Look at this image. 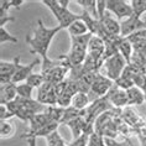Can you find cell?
Here are the masks:
<instances>
[{
	"mask_svg": "<svg viewBox=\"0 0 146 146\" xmlns=\"http://www.w3.org/2000/svg\"><path fill=\"white\" fill-rule=\"evenodd\" d=\"M61 30H62V27L58 26V25L56 27H46L43 25L42 20L40 19L37 20V27L34 31V35L26 36V42L31 47V53H37L42 60V68H41L42 74L51 71L60 62V61L50 60L48 56H47V52H48V48L51 46V42H52L53 37Z\"/></svg>",
	"mask_w": 146,
	"mask_h": 146,
	"instance_id": "obj_1",
	"label": "cell"
},
{
	"mask_svg": "<svg viewBox=\"0 0 146 146\" xmlns=\"http://www.w3.org/2000/svg\"><path fill=\"white\" fill-rule=\"evenodd\" d=\"M42 3L43 5H46L52 11L53 16L56 17L58 23V26H61L62 30L63 29H68L71 24L81 19V15H76V14L69 11L68 8L61 6L58 0H42Z\"/></svg>",
	"mask_w": 146,
	"mask_h": 146,
	"instance_id": "obj_2",
	"label": "cell"
},
{
	"mask_svg": "<svg viewBox=\"0 0 146 146\" xmlns=\"http://www.w3.org/2000/svg\"><path fill=\"white\" fill-rule=\"evenodd\" d=\"M126 64L127 62L125 61V58L120 53H116L103 62V64L99 69V73L108 77L109 79H111L113 82H115L123 74V71L125 69Z\"/></svg>",
	"mask_w": 146,
	"mask_h": 146,
	"instance_id": "obj_3",
	"label": "cell"
},
{
	"mask_svg": "<svg viewBox=\"0 0 146 146\" xmlns=\"http://www.w3.org/2000/svg\"><path fill=\"white\" fill-rule=\"evenodd\" d=\"M107 10L116 17V20H125L134 15L131 3L124 0H107Z\"/></svg>",
	"mask_w": 146,
	"mask_h": 146,
	"instance_id": "obj_4",
	"label": "cell"
},
{
	"mask_svg": "<svg viewBox=\"0 0 146 146\" xmlns=\"http://www.w3.org/2000/svg\"><path fill=\"white\" fill-rule=\"evenodd\" d=\"M114 86V82L111 79H109L108 77L103 76L102 73L98 72L96 76V79H94L92 87H90V92L89 96L93 94L96 97V99L98 98H103L108 94V92L111 89V87Z\"/></svg>",
	"mask_w": 146,
	"mask_h": 146,
	"instance_id": "obj_5",
	"label": "cell"
},
{
	"mask_svg": "<svg viewBox=\"0 0 146 146\" xmlns=\"http://www.w3.org/2000/svg\"><path fill=\"white\" fill-rule=\"evenodd\" d=\"M146 29V20L134 14L133 16L121 21V37H129L137 31Z\"/></svg>",
	"mask_w": 146,
	"mask_h": 146,
	"instance_id": "obj_6",
	"label": "cell"
},
{
	"mask_svg": "<svg viewBox=\"0 0 146 146\" xmlns=\"http://www.w3.org/2000/svg\"><path fill=\"white\" fill-rule=\"evenodd\" d=\"M15 58H16V72H15L14 78H13V83L20 84V83H24L32 73H34V68L36 67V64L38 63V61L35 60L29 64H21L20 63V56H16Z\"/></svg>",
	"mask_w": 146,
	"mask_h": 146,
	"instance_id": "obj_7",
	"label": "cell"
},
{
	"mask_svg": "<svg viewBox=\"0 0 146 146\" xmlns=\"http://www.w3.org/2000/svg\"><path fill=\"white\" fill-rule=\"evenodd\" d=\"M105 97L108 98V100L110 102V104L113 107L116 109H124L126 105H129L126 90L120 89L119 87H116L115 84L111 87V89L109 90Z\"/></svg>",
	"mask_w": 146,
	"mask_h": 146,
	"instance_id": "obj_8",
	"label": "cell"
},
{
	"mask_svg": "<svg viewBox=\"0 0 146 146\" xmlns=\"http://www.w3.org/2000/svg\"><path fill=\"white\" fill-rule=\"evenodd\" d=\"M16 72V58L13 62L1 61L0 62V82L1 84H8L13 82V78Z\"/></svg>",
	"mask_w": 146,
	"mask_h": 146,
	"instance_id": "obj_9",
	"label": "cell"
},
{
	"mask_svg": "<svg viewBox=\"0 0 146 146\" xmlns=\"http://www.w3.org/2000/svg\"><path fill=\"white\" fill-rule=\"evenodd\" d=\"M121 116H123V121H125L127 125L131 127L140 130L141 127H144L146 125V120H144L141 116H139L134 110H131L130 108L123 109L121 110Z\"/></svg>",
	"mask_w": 146,
	"mask_h": 146,
	"instance_id": "obj_10",
	"label": "cell"
},
{
	"mask_svg": "<svg viewBox=\"0 0 146 146\" xmlns=\"http://www.w3.org/2000/svg\"><path fill=\"white\" fill-rule=\"evenodd\" d=\"M17 98V87L15 83H8L1 84L0 87V103L1 105H6L10 102L15 100Z\"/></svg>",
	"mask_w": 146,
	"mask_h": 146,
	"instance_id": "obj_11",
	"label": "cell"
},
{
	"mask_svg": "<svg viewBox=\"0 0 146 146\" xmlns=\"http://www.w3.org/2000/svg\"><path fill=\"white\" fill-rule=\"evenodd\" d=\"M100 23L103 24V26L105 27L110 35H114V36H121V23L119 20L114 19L111 16L110 13H108L104 15V17L100 20Z\"/></svg>",
	"mask_w": 146,
	"mask_h": 146,
	"instance_id": "obj_12",
	"label": "cell"
},
{
	"mask_svg": "<svg viewBox=\"0 0 146 146\" xmlns=\"http://www.w3.org/2000/svg\"><path fill=\"white\" fill-rule=\"evenodd\" d=\"M48 123H51V120H50V118L47 116V114L45 111L35 114L31 118L30 121H29V124H30V130H29L27 134L30 135V134L36 133V131H38L40 129H42L43 126H46Z\"/></svg>",
	"mask_w": 146,
	"mask_h": 146,
	"instance_id": "obj_13",
	"label": "cell"
},
{
	"mask_svg": "<svg viewBox=\"0 0 146 146\" xmlns=\"http://www.w3.org/2000/svg\"><path fill=\"white\" fill-rule=\"evenodd\" d=\"M92 34H87L82 36H71V50H78L88 52V46L92 38Z\"/></svg>",
	"mask_w": 146,
	"mask_h": 146,
	"instance_id": "obj_14",
	"label": "cell"
},
{
	"mask_svg": "<svg viewBox=\"0 0 146 146\" xmlns=\"http://www.w3.org/2000/svg\"><path fill=\"white\" fill-rule=\"evenodd\" d=\"M127 94V102H129V105H141L146 103L145 100V93L144 90L137 88V87H133V88L126 90Z\"/></svg>",
	"mask_w": 146,
	"mask_h": 146,
	"instance_id": "obj_15",
	"label": "cell"
},
{
	"mask_svg": "<svg viewBox=\"0 0 146 146\" xmlns=\"http://www.w3.org/2000/svg\"><path fill=\"white\" fill-rule=\"evenodd\" d=\"M90 97L88 93H83V92H78L76 93L72 98V105L71 107L78 109V110H86L90 104Z\"/></svg>",
	"mask_w": 146,
	"mask_h": 146,
	"instance_id": "obj_16",
	"label": "cell"
},
{
	"mask_svg": "<svg viewBox=\"0 0 146 146\" xmlns=\"http://www.w3.org/2000/svg\"><path fill=\"white\" fill-rule=\"evenodd\" d=\"M118 51H119V53L125 58V61L127 63H130L131 58H133V54H134V46L126 37H121V40H120V42L118 45Z\"/></svg>",
	"mask_w": 146,
	"mask_h": 146,
	"instance_id": "obj_17",
	"label": "cell"
},
{
	"mask_svg": "<svg viewBox=\"0 0 146 146\" xmlns=\"http://www.w3.org/2000/svg\"><path fill=\"white\" fill-rule=\"evenodd\" d=\"M58 125L60 124L58 123H54V121H51V123H48L46 126H43L42 129H40L38 131H36V133H34V134H24L23 136V139H29V137H47L48 135H51L53 133V131H56L57 130V127H58Z\"/></svg>",
	"mask_w": 146,
	"mask_h": 146,
	"instance_id": "obj_18",
	"label": "cell"
},
{
	"mask_svg": "<svg viewBox=\"0 0 146 146\" xmlns=\"http://www.w3.org/2000/svg\"><path fill=\"white\" fill-rule=\"evenodd\" d=\"M67 31L69 32V36H82V35L89 34L88 27H87V25L84 24V21H83L82 19L74 21L73 24L69 25Z\"/></svg>",
	"mask_w": 146,
	"mask_h": 146,
	"instance_id": "obj_19",
	"label": "cell"
},
{
	"mask_svg": "<svg viewBox=\"0 0 146 146\" xmlns=\"http://www.w3.org/2000/svg\"><path fill=\"white\" fill-rule=\"evenodd\" d=\"M45 113L50 118L51 121L61 124L62 120H63V115H64V108H61L58 105H50V107L46 108Z\"/></svg>",
	"mask_w": 146,
	"mask_h": 146,
	"instance_id": "obj_20",
	"label": "cell"
},
{
	"mask_svg": "<svg viewBox=\"0 0 146 146\" xmlns=\"http://www.w3.org/2000/svg\"><path fill=\"white\" fill-rule=\"evenodd\" d=\"M77 4L83 8V11L88 13L89 15H92L94 19L99 20V15H98L97 10V1L96 0H77Z\"/></svg>",
	"mask_w": 146,
	"mask_h": 146,
	"instance_id": "obj_21",
	"label": "cell"
},
{
	"mask_svg": "<svg viewBox=\"0 0 146 146\" xmlns=\"http://www.w3.org/2000/svg\"><path fill=\"white\" fill-rule=\"evenodd\" d=\"M47 146H68V144L63 140V137L61 136V134L58 131H53L51 135L46 137Z\"/></svg>",
	"mask_w": 146,
	"mask_h": 146,
	"instance_id": "obj_22",
	"label": "cell"
},
{
	"mask_svg": "<svg viewBox=\"0 0 146 146\" xmlns=\"http://www.w3.org/2000/svg\"><path fill=\"white\" fill-rule=\"evenodd\" d=\"M17 87V97L24 98V99H32V90L34 88L27 84L26 82L20 83V84H16Z\"/></svg>",
	"mask_w": 146,
	"mask_h": 146,
	"instance_id": "obj_23",
	"label": "cell"
},
{
	"mask_svg": "<svg viewBox=\"0 0 146 146\" xmlns=\"http://www.w3.org/2000/svg\"><path fill=\"white\" fill-rule=\"evenodd\" d=\"M15 130H14L13 124L9 121V120H5V121H0V135H1V139H9L11 137Z\"/></svg>",
	"mask_w": 146,
	"mask_h": 146,
	"instance_id": "obj_24",
	"label": "cell"
},
{
	"mask_svg": "<svg viewBox=\"0 0 146 146\" xmlns=\"http://www.w3.org/2000/svg\"><path fill=\"white\" fill-rule=\"evenodd\" d=\"M45 77L42 76V73H32V74L26 79V83L27 84H30L32 88H40L43 83H45Z\"/></svg>",
	"mask_w": 146,
	"mask_h": 146,
	"instance_id": "obj_25",
	"label": "cell"
},
{
	"mask_svg": "<svg viewBox=\"0 0 146 146\" xmlns=\"http://www.w3.org/2000/svg\"><path fill=\"white\" fill-rule=\"evenodd\" d=\"M130 3L135 15L142 17V15L146 13V0H131Z\"/></svg>",
	"mask_w": 146,
	"mask_h": 146,
	"instance_id": "obj_26",
	"label": "cell"
},
{
	"mask_svg": "<svg viewBox=\"0 0 146 146\" xmlns=\"http://www.w3.org/2000/svg\"><path fill=\"white\" fill-rule=\"evenodd\" d=\"M114 84L116 87H119L120 89H124V90H127V89L133 88V87L135 86L133 79L126 78V77H124V76H120V77L114 82Z\"/></svg>",
	"mask_w": 146,
	"mask_h": 146,
	"instance_id": "obj_27",
	"label": "cell"
},
{
	"mask_svg": "<svg viewBox=\"0 0 146 146\" xmlns=\"http://www.w3.org/2000/svg\"><path fill=\"white\" fill-rule=\"evenodd\" d=\"M88 146H105L104 136L94 131V133L90 134L89 137H88Z\"/></svg>",
	"mask_w": 146,
	"mask_h": 146,
	"instance_id": "obj_28",
	"label": "cell"
},
{
	"mask_svg": "<svg viewBox=\"0 0 146 146\" xmlns=\"http://www.w3.org/2000/svg\"><path fill=\"white\" fill-rule=\"evenodd\" d=\"M0 42L1 43H5V42L17 43L19 42V40H17L15 36H13L11 34H10L5 27H0Z\"/></svg>",
	"mask_w": 146,
	"mask_h": 146,
	"instance_id": "obj_29",
	"label": "cell"
},
{
	"mask_svg": "<svg viewBox=\"0 0 146 146\" xmlns=\"http://www.w3.org/2000/svg\"><path fill=\"white\" fill-rule=\"evenodd\" d=\"M88 137L89 135L83 134L82 136H79L78 139H74L71 144H68V146H88Z\"/></svg>",
	"mask_w": 146,
	"mask_h": 146,
	"instance_id": "obj_30",
	"label": "cell"
},
{
	"mask_svg": "<svg viewBox=\"0 0 146 146\" xmlns=\"http://www.w3.org/2000/svg\"><path fill=\"white\" fill-rule=\"evenodd\" d=\"M97 10H98V15H99V20H102L104 17V15L107 14V0H97Z\"/></svg>",
	"mask_w": 146,
	"mask_h": 146,
	"instance_id": "obj_31",
	"label": "cell"
},
{
	"mask_svg": "<svg viewBox=\"0 0 146 146\" xmlns=\"http://www.w3.org/2000/svg\"><path fill=\"white\" fill-rule=\"evenodd\" d=\"M11 118H14V115L8 110L6 105H0V121H5Z\"/></svg>",
	"mask_w": 146,
	"mask_h": 146,
	"instance_id": "obj_32",
	"label": "cell"
},
{
	"mask_svg": "<svg viewBox=\"0 0 146 146\" xmlns=\"http://www.w3.org/2000/svg\"><path fill=\"white\" fill-rule=\"evenodd\" d=\"M15 20H16L15 17L9 16L8 14H6V15H1V16H0V27H4L5 23H9V21H15Z\"/></svg>",
	"mask_w": 146,
	"mask_h": 146,
	"instance_id": "obj_33",
	"label": "cell"
},
{
	"mask_svg": "<svg viewBox=\"0 0 146 146\" xmlns=\"http://www.w3.org/2000/svg\"><path fill=\"white\" fill-rule=\"evenodd\" d=\"M26 141H27L29 146H36V139L35 137H29V139H26Z\"/></svg>",
	"mask_w": 146,
	"mask_h": 146,
	"instance_id": "obj_34",
	"label": "cell"
},
{
	"mask_svg": "<svg viewBox=\"0 0 146 146\" xmlns=\"http://www.w3.org/2000/svg\"><path fill=\"white\" fill-rule=\"evenodd\" d=\"M58 3H60L61 6H63V8H68V4L71 1H69V0H58Z\"/></svg>",
	"mask_w": 146,
	"mask_h": 146,
	"instance_id": "obj_35",
	"label": "cell"
},
{
	"mask_svg": "<svg viewBox=\"0 0 146 146\" xmlns=\"http://www.w3.org/2000/svg\"><path fill=\"white\" fill-rule=\"evenodd\" d=\"M144 93H145V100H146V90H145V92H144Z\"/></svg>",
	"mask_w": 146,
	"mask_h": 146,
	"instance_id": "obj_36",
	"label": "cell"
}]
</instances>
